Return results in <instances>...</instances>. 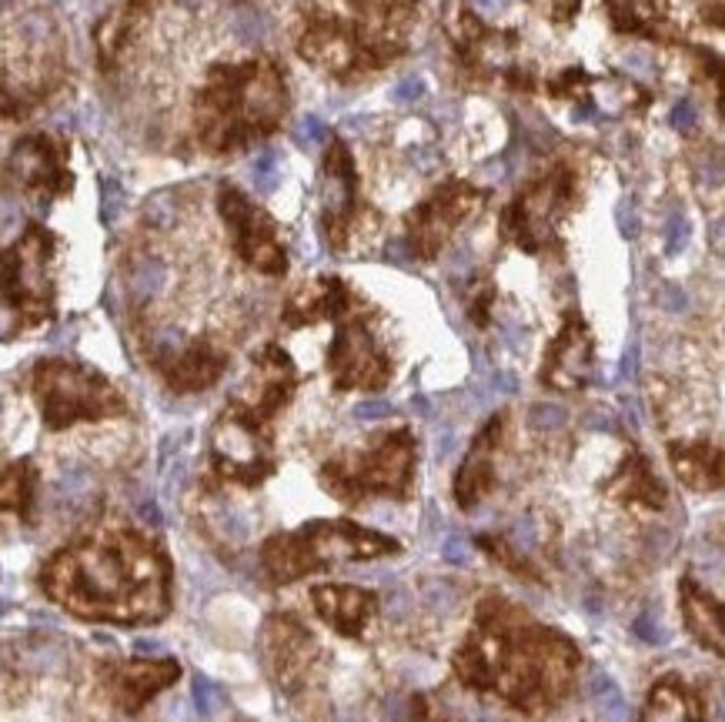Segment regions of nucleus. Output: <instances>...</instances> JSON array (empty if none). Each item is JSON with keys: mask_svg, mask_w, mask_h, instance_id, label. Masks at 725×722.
Returning a JSON list of instances; mask_svg holds the SVG:
<instances>
[{"mask_svg": "<svg viewBox=\"0 0 725 722\" xmlns=\"http://www.w3.org/2000/svg\"><path fill=\"white\" fill-rule=\"evenodd\" d=\"M582 648L509 596H482L452 673L465 689L495 696L522 712L558 706L578 682Z\"/></svg>", "mask_w": 725, "mask_h": 722, "instance_id": "1", "label": "nucleus"}, {"mask_svg": "<svg viewBox=\"0 0 725 722\" xmlns=\"http://www.w3.org/2000/svg\"><path fill=\"white\" fill-rule=\"evenodd\" d=\"M41 586L60 609L91 622H161L171 609V565L137 532H104L57 552Z\"/></svg>", "mask_w": 725, "mask_h": 722, "instance_id": "2", "label": "nucleus"}, {"mask_svg": "<svg viewBox=\"0 0 725 722\" xmlns=\"http://www.w3.org/2000/svg\"><path fill=\"white\" fill-rule=\"evenodd\" d=\"M287 114V91L277 67L254 60L217 67L197 98V134L214 155L245 148L251 137L271 134Z\"/></svg>", "mask_w": 725, "mask_h": 722, "instance_id": "3", "label": "nucleus"}, {"mask_svg": "<svg viewBox=\"0 0 725 722\" xmlns=\"http://www.w3.org/2000/svg\"><path fill=\"white\" fill-rule=\"evenodd\" d=\"M401 542L354 519H311L298 529L274 532L261 545V572L268 586L284 589L338 565L378 562L398 555Z\"/></svg>", "mask_w": 725, "mask_h": 722, "instance_id": "4", "label": "nucleus"}, {"mask_svg": "<svg viewBox=\"0 0 725 722\" xmlns=\"http://www.w3.org/2000/svg\"><path fill=\"white\" fill-rule=\"evenodd\" d=\"M415 475L418 439L405 425L375 431L365 445L344 449L318 469L321 488L344 509H358L375 498L408 501L415 492Z\"/></svg>", "mask_w": 725, "mask_h": 722, "instance_id": "5", "label": "nucleus"}, {"mask_svg": "<svg viewBox=\"0 0 725 722\" xmlns=\"http://www.w3.org/2000/svg\"><path fill=\"white\" fill-rule=\"evenodd\" d=\"M34 395L44 425L54 431L75 421H101L127 411L124 395L104 375L60 358H47L34 369Z\"/></svg>", "mask_w": 725, "mask_h": 722, "instance_id": "6", "label": "nucleus"}, {"mask_svg": "<svg viewBox=\"0 0 725 722\" xmlns=\"http://www.w3.org/2000/svg\"><path fill=\"white\" fill-rule=\"evenodd\" d=\"M328 375L335 392H382L395 375L388 348L382 345L375 328V312L361 298L341 318H335Z\"/></svg>", "mask_w": 725, "mask_h": 722, "instance_id": "7", "label": "nucleus"}, {"mask_svg": "<svg viewBox=\"0 0 725 722\" xmlns=\"http://www.w3.org/2000/svg\"><path fill=\"white\" fill-rule=\"evenodd\" d=\"M575 204V174L558 165L532 181L501 214V238L525 255H548L558 248V225Z\"/></svg>", "mask_w": 725, "mask_h": 722, "instance_id": "8", "label": "nucleus"}, {"mask_svg": "<svg viewBox=\"0 0 725 722\" xmlns=\"http://www.w3.org/2000/svg\"><path fill=\"white\" fill-rule=\"evenodd\" d=\"M211 462H214L217 475L235 482V485H245V488L264 485L277 472L271 421H261L231 402L225 408V415L214 421Z\"/></svg>", "mask_w": 725, "mask_h": 722, "instance_id": "9", "label": "nucleus"}, {"mask_svg": "<svg viewBox=\"0 0 725 722\" xmlns=\"http://www.w3.org/2000/svg\"><path fill=\"white\" fill-rule=\"evenodd\" d=\"M54 235L31 225L18 245L0 255V302L21 321L37 325L54 315Z\"/></svg>", "mask_w": 725, "mask_h": 722, "instance_id": "10", "label": "nucleus"}, {"mask_svg": "<svg viewBox=\"0 0 725 722\" xmlns=\"http://www.w3.org/2000/svg\"><path fill=\"white\" fill-rule=\"evenodd\" d=\"M321 228L335 255H348L365 232L378 228V214L365 218V204L358 198V171L344 140H331L321 165Z\"/></svg>", "mask_w": 725, "mask_h": 722, "instance_id": "11", "label": "nucleus"}, {"mask_svg": "<svg viewBox=\"0 0 725 722\" xmlns=\"http://www.w3.org/2000/svg\"><path fill=\"white\" fill-rule=\"evenodd\" d=\"M488 191L468 181H445L405 218V248L418 261H434L465 222L485 207Z\"/></svg>", "mask_w": 725, "mask_h": 722, "instance_id": "12", "label": "nucleus"}, {"mask_svg": "<svg viewBox=\"0 0 725 722\" xmlns=\"http://www.w3.org/2000/svg\"><path fill=\"white\" fill-rule=\"evenodd\" d=\"M261 656L284 692H308L321 673V642L292 612H271L261 629Z\"/></svg>", "mask_w": 725, "mask_h": 722, "instance_id": "13", "label": "nucleus"}, {"mask_svg": "<svg viewBox=\"0 0 725 722\" xmlns=\"http://www.w3.org/2000/svg\"><path fill=\"white\" fill-rule=\"evenodd\" d=\"M217 211H222V218L235 241V251L241 255L248 268L268 278H277L287 271V251H284L281 232L264 207H258L245 191L225 184L217 191Z\"/></svg>", "mask_w": 725, "mask_h": 722, "instance_id": "14", "label": "nucleus"}, {"mask_svg": "<svg viewBox=\"0 0 725 722\" xmlns=\"http://www.w3.org/2000/svg\"><path fill=\"white\" fill-rule=\"evenodd\" d=\"M596 369H599L596 335H592V328L582 315L568 312L558 335L552 338V345L545 351L539 382L545 388L558 392V395H568V392L589 388L592 379H596Z\"/></svg>", "mask_w": 725, "mask_h": 722, "instance_id": "15", "label": "nucleus"}, {"mask_svg": "<svg viewBox=\"0 0 725 722\" xmlns=\"http://www.w3.org/2000/svg\"><path fill=\"white\" fill-rule=\"evenodd\" d=\"M298 382H302V375L295 369L292 354L277 345H264L254 354V375H251L248 388L238 392L235 405H241L245 411H251L261 421H274V415L284 411L287 402L295 398Z\"/></svg>", "mask_w": 725, "mask_h": 722, "instance_id": "16", "label": "nucleus"}, {"mask_svg": "<svg viewBox=\"0 0 725 722\" xmlns=\"http://www.w3.org/2000/svg\"><path fill=\"white\" fill-rule=\"evenodd\" d=\"M315 616L341 639H365L382 616V596L351 583H321L311 589Z\"/></svg>", "mask_w": 725, "mask_h": 722, "instance_id": "17", "label": "nucleus"}, {"mask_svg": "<svg viewBox=\"0 0 725 722\" xmlns=\"http://www.w3.org/2000/svg\"><path fill=\"white\" fill-rule=\"evenodd\" d=\"M298 54L308 64L328 70L331 78H351V75H358V70L378 67L372 50L331 18H315L305 27L302 41H298Z\"/></svg>", "mask_w": 725, "mask_h": 722, "instance_id": "18", "label": "nucleus"}, {"mask_svg": "<svg viewBox=\"0 0 725 722\" xmlns=\"http://www.w3.org/2000/svg\"><path fill=\"white\" fill-rule=\"evenodd\" d=\"M505 418H509V415L498 411V415H491L485 421V428L475 436L465 462L455 472L452 495H455L462 512H475L478 505L495 492V482H498V449L505 442Z\"/></svg>", "mask_w": 725, "mask_h": 722, "instance_id": "19", "label": "nucleus"}, {"mask_svg": "<svg viewBox=\"0 0 725 722\" xmlns=\"http://www.w3.org/2000/svg\"><path fill=\"white\" fill-rule=\"evenodd\" d=\"M602 492H605L609 501H615L619 509H625V512L659 516V512L669 509V488H666V482L656 475V469H652V462L638 449L625 452V459L619 462L612 478L602 485Z\"/></svg>", "mask_w": 725, "mask_h": 722, "instance_id": "20", "label": "nucleus"}, {"mask_svg": "<svg viewBox=\"0 0 725 722\" xmlns=\"http://www.w3.org/2000/svg\"><path fill=\"white\" fill-rule=\"evenodd\" d=\"M8 171L34 194H41L44 201L70 191V171L64 168V144L34 134L24 137L18 148L11 151Z\"/></svg>", "mask_w": 725, "mask_h": 722, "instance_id": "21", "label": "nucleus"}, {"mask_svg": "<svg viewBox=\"0 0 725 722\" xmlns=\"http://www.w3.org/2000/svg\"><path fill=\"white\" fill-rule=\"evenodd\" d=\"M354 302H358V295L351 292V284L344 278L325 274V278H315V281H305L295 287L284 312H281V321L287 328H311L318 321L341 318Z\"/></svg>", "mask_w": 725, "mask_h": 722, "instance_id": "22", "label": "nucleus"}, {"mask_svg": "<svg viewBox=\"0 0 725 722\" xmlns=\"http://www.w3.org/2000/svg\"><path fill=\"white\" fill-rule=\"evenodd\" d=\"M178 676H181V669L171 659H137V663L114 666L107 673V689L121 709L137 712L144 702L155 699L161 689H168Z\"/></svg>", "mask_w": 725, "mask_h": 722, "instance_id": "23", "label": "nucleus"}, {"mask_svg": "<svg viewBox=\"0 0 725 722\" xmlns=\"http://www.w3.org/2000/svg\"><path fill=\"white\" fill-rule=\"evenodd\" d=\"M228 369V354L211 345V341H194L188 348H178L165 354V375L174 392H201L211 388Z\"/></svg>", "mask_w": 725, "mask_h": 722, "instance_id": "24", "label": "nucleus"}, {"mask_svg": "<svg viewBox=\"0 0 725 722\" xmlns=\"http://www.w3.org/2000/svg\"><path fill=\"white\" fill-rule=\"evenodd\" d=\"M679 612H682V625L686 632L709 648L712 656H722V602L715 593H709L705 586H699L692 575L679 583Z\"/></svg>", "mask_w": 725, "mask_h": 722, "instance_id": "25", "label": "nucleus"}, {"mask_svg": "<svg viewBox=\"0 0 725 722\" xmlns=\"http://www.w3.org/2000/svg\"><path fill=\"white\" fill-rule=\"evenodd\" d=\"M642 722H709L702 696L682 676H662L645 696Z\"/></svg>", "mask_w": 725, "mask_h": 722, "instance_id": "26", "label": "nucleus"}, {"mask_svg": "<svg viewBox=\"0 0 725 722\" xmlns=\"http://www.w3.org/2000/svg\"><path fill=\"white\" fill-rule=\"evenodd\" d=\"M669 462L679 482L692 492L722 488V449L709 439H689L669 445Z\"/></svg>", "mask_w": 725, "mask_h": 722, "instance_id": "27", "label": "nucleus"}, {"mask_svg": "<svg viewBox=\"0 0 725 722\" xmlns=\"http://www.w3.org/2000/svg\"><path fill=\"white\" fill-rule=\"evenodd\" d=\"M609 18L622 34H645L652 37L659 24H666L669 0H605Z\"/></svg>", "mask_w": 725, "mask_h": 722, "instance_id": "28", "label": "nucleus"}, {"mask_svg": "<svg viewBox=\"0 0 725 722\" xmlns=\"http://www.w3.org/2000/svg\"><path fill=\"white\" fill-rule=\"evenodd\" d=\"M34 482H37V472L27 459L0 469V516L27 519L31 501H34Z\"/></svg>", "mask_w": 725, "mask_h": 722, "instance_id": "29", "label": "nucleus"}, {"mask_svg": "<svg viewBox=\"0 0 725 722\" xmlns=\"http://www.w3.org/2000/svg\"><path fill=\"white\" fill-rule=\"evenodd\" d=\"M351 4L358 11H365L372 18V24L388 27V24H401L411 14V8L418 4V0H351Z\"/></svg>", "mask_w": 725, "mask_h": 722, "instance_id": "30", "label": "nucleus"}, {"mask_svg": "<svg viewBox=\"0 0 725 722\" xmlns=\"http://www.w3.org/2000/svg\"><path fill=\"white\" fill-rule=\"evenodd\" d=\"M161 284H165V264H161V261L144 258V261L134 268V292H137V295H155Z\"/></svg>", "mask_w": 725, "mask_h": 722, "instance_id": "31", "label": "nucleus"}, {"mask_svg": "<svg viewBox=\"0 0 725 722\" xmlns=\"http://www.w3.org/2000/svg\"><path fill=\"white\" fill-rule=\"evenodd\" d=\"M231 24H235V34H238L241 41H248V44H258V41H264V34H268V24H264V18H261L258 11H238Z\"/></svg>", "mask_w": 725, "mask_h": 722, "instance_id": "32", "label": "nucleus"}, {"mask_svg": "<svg viewBox=\"0 0 725 722\" xmlns=\"http://www.w3.org/2000/svg\"><path fill=\"white\" fill-rule=\"evenodd\" d=\"M295 140L302 144V148H318V144H325V140H328V127H325V121L315 117V114H308V117L298 124Z\"/></svg>", "mask_w": 725, "mask_h": 722, "instance_id": "33", "label": "nucleus"}, {"mask_svg": "<svg viewBox=\"0 0 725 722\" xmlns=\"http://www.w3.org/2000/svg\"><path fill=\"white\" fill-rule=\"evenodd\" d=\"M277 178H281V161H277V155L268 151V155L254 158V181H258L261 191H271Z\"/></svg>", "mask_w": 725, "mask_h": 722, "instance_id": "34", "label": "nucleus"}, {"mask_svg": "<svg viewBox=\"0 0 725 722\" xmlns=\"http://www.w3.org/2000/svg\"><path fill=\"white\" fill-rule=\"evenodd\" d=\"M672 127H676V131H692V127H695V104H692V101H682V104L672 111Z\"/></svg>", "mask_w": 725, "mask_h": 722, "instance_id": "35", "label": "nucleus"}, {"mask_svg": "<svg viewBox=\"0 0 725 722\" xmlns=\"http://www.w3.org/2000/svg\"><path fill=\"white\" fill-rule=\"evenodd\" d=\"M578 4H582V0H552V18L558 24H568L578 14Z\"/></svg>", "mask_w": 725, "mask_h": 722, "instance_id": "36", "label": "nucleus"}, {"mask_svg": "<svg viewBox=\"0 0 725 722\" xmlns=\"http://www.w3.org/2000/svg\"><path fill=\"white\" fill-rule=\"evenodd\" d=\"M421 94V81L418 78H405L398 88H395V101L398 104H408V101H415Z\"/></svg>", "mask_w": 725, "mask_h": 722, "instance_id": "37", "label": "nucleus"}, {"mask_svg": "<svg viewBox=\"0 0 725 722\" xmlns=\"http://www.w3.org/2000/svg\"><path fill=\"white\" fill-rule=\"evenodd\" d=\"M117 204H121V188L114 181H104V214L107 218H114L117 214Z\"/></svg>", "mask_w": 725, "mask_h": 722, "instance_id": "38", "label": "nucleus"}, {"mask_svg": "<svg viewBox=\"0 0 725 722\" xmlns=\"http://www.w3.org/2000/svg\"><path fill=\"white\" fill-rule=\"evenodd\" d=\"M18 114H21V104L8 91H0V117H18Z\"/></svg>", "mask_w": 725, "mask_h": 722, "instance_id": "39", "label": "nucleus"}, {"mask_svg": "<svg viewBox=\"0 0 725 722\" xmlns=\"http://www.w3.org/2000/svg\"><path fill=\"white\" fill-rule=\"evenodd\" d=\"M478 4H482L485 11H498V8L505 4V0H478Z\"/></svg>", "mask_w": 725, "mask_h": 722, "instance_id": "40", "label": "nucleus"}, {"mask_svg": "<svg viewBox=\"0 0 725 722\" xmlns=\"http://www.w3.org/2000/svg\"><path fill=\"white\" fill-rule=\"evenodd\" d=\"M181 4H197V0H181Z\"/></svg>", "mask_w": 725, "mask_h": 722, "instance_id": "41", "label": "nucleus"}]
</instances>
